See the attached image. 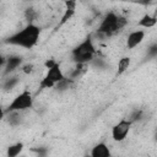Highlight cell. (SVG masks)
Returning a JSON list of instances; mask_svg holds the SVG:
<instances>
[{
    "label": "cell",
    "instance_id": "7",
    "mask_svg": "<svg viewBox=\"0 0 157 157\" xmlns=\"http://www.w3.org/2000/svg\"><path fill=\"white\" fill-rule=\"evenodd\" d=\"M76 9H77V0H65L64 1V12L61 15L60 22L58 23V27H61L65 23H67L76 13Z\"/></svg>",
    "mask_w": 157,
    "mask_h": 157
},
{
    "label": "cell",
    "instance_id": "14",
    "mask_svg": "<svg viewBox=\"0 0 157 157\" xmlns=\"http://www.w3.org/2000/svg\"><path fill=\"white\" fill-rule=\"evenodd\" d=\"M25 17L28 21V23H34L36 18H37V11L34 9H27L25 11Z\"/></svg>",
    "mask_w": 157,
    "mask_h": 157
},
{
    "label": "cell",
    "instance_id": "5",
    "mask_svg": "<svg viewBox=\"0 0 157 157\" xmlns=\"http://www.w3.org/2000/svg\"><path fill=\"white\" fill-rule=\"evenodd\" d=\"M65 78V75L60 67V64L56 61L54 65L47 69V74L44 77L39 81V88L40 90H50L54 88L60 81Z\"/></svg>",
    "mask_w": 157,
    "mask_h": 157
},
{
    "label": "cell",
    "instance_id": "16",
    "mask_svg": "<svg viewBox=\"0 0 157 157\" xmlns=\"http://www.w3.org/2000/svg\"><path fill=\"white\" fill-rule=\"evenodd\" d=\"M18 82L17 77H9L5 82H4V88H12L13 86H16Z\"/></svg>",
    "mask_w": 157,
    "mask_h": 157
},
{
    "label": "cell",
    "instance_id": "13",
    "mask_svg": "<svg viewBox=\"0 0 157 157\" xmlns=\"http://www.w3.org/2000/svg\"><path fill=\"white\" fill-rule=\"evenodd\" d=\"M23 148H25L23 142H20V141L18 142H15V144H12V145H10L7 147L6 155H7V157H17L23 151Z\"/></svg>",
    "mask_w": 157,
    "mask_h": 157
},
{
    "label": "cell",
    "instance_id": "9",
    "mask_svg": "<svg viewBox=\"0 0 157 157\" xmlns=\"http://www.w3.org/2000/svg\"><path fill=\"white\" fill-rule=\"evenodd\" d=\"M21 66H22V58L18 55H11L7 59H5V61L2 63L5 74H11L12 71H15L16 69H18Z\"/></svg>",
    "mask_w": 157,
    "mask_h": 157
},
{
    "label": "cell",
    "instance_id": "8",
    "mask_svg": "<svg viewBox=\"0 0 157 157\" xmlns=\"http://www.w3.org/2000/svg\"><path fill=\"white\" fill-rule=\"evenodd\" d=\"M145 36H146V33H145V31H142V29H135V31L130 32V33L128 34L126 42H125L126 49L132 50V49H135L136 47H139V45L144 42Z\"/></svg>",
    "mask_w": 157,
    "mask_h": 157
},
{
    "label": "cell",
    "instance_id": "12",
    "mask_svg": "<svg viewBox=\"0 0 157 157\" xmlns=\"http://www.w3.org/2000/svg\"><path fill=\"white\" fill-rule=\"evenodd\" d=\"M130 66H131V58L121 56L117 64V76H121L123 74H125L130 69Z\"/></svg>",
    "mask_w": 157,
    "mask_h": 157
},
{
    "label": "cell",
    "instance_id": "1",
    "mask_svg": "<svg viewBox=\"0 0 157 157\" xmlns=\"http://www.w3.org/2000/svg\"><path fill=\"white\" fill-rule=\"evenodd\" d=\"M40 37V27L36 23H27L22 29L11 34L7 38V43L23 49H32L37 45Z\"/></svg>",
    "mask_w": 157,
    "mask_h": 157
},
{
    "label": "cell",
    "instance_id": "3",
    "mask_svg": "<svg viewBox=\"0 0 157 157\" xmlns=\"http://www.w3.org/2000/svg\"><path fill=\"white\" fill-rule=\"evenodd\" d=\"M97 50H96L94 42L92 37L88 36L77 47L72 49L71 55H72V60L75 61V64H88L90 61L94 59Z\"/></svg>",
    "mask_w": 157,
    "mask_h": 157
},
{
    "label": "cell",
    "instance_id": "6",
    "mask_svg": "<svg viewBox=\"0 0 157 157\" xmlns=\"http://www.w3.org/2000/svg\"><path fill=\"white\" fill-rule=\"evenodd\" d=\"M132 120L131 119H120L117 124L113 125L112 128V139L115 141V142H121L124 141L130 130H131V126H132Z\"/></svg>",
    "mask_w": 157,
    "mask_h": 157
},
{
    "label": "cell",
    "instance_id": "4",
    "mask_svg": "<svg viewBox=\"0 0 157 157\" xmlns=\"http://www.w3.org/2000/svg\"><path fill=\"white\" fill-rule=\"evenodd\" d=\"M33 104H34V98H33V94L29 90H23L22 92H20L10 103L9 105L6 107V109H4V114H7V113H12V112H25V110H28L31 108H33Z\"/></svg>",
    "mask_w": 157,
    "mask_h": 157
},
{
    "label": "cell",
    "instance_id": "2",
    "mask_svg": "<svg viewBox=\"0 0 157 157\" xmlns=\"http://www.w3.org/2000/svg\"><path fill=\"white\" fill-rule=\"evenodd\" d=\"M126 25H128L126 17L117 15L113 11H109L103 17V20L98 27V33L102 36L110 37L113 34H117L119 31H121Z\"/></svg>",
    "mask_w": 157,
    "mask_h": 157
},
{
    "label": "cell",
    "instance_id": "11",
    "mask_svg": "<svg viewBox=\"0 0 157 157\" xmlns=\"http://www.w3.org/2000/svg\"><path fill=\"white\" fill-rule=\"evenodd\" d=\"M156 25H157V16L150 15V13H145L137 21V27H140V28H146V29L153 28Z\"/></svg>",
    "mask_w": 157,
    "mask_h": 157
},
{
    "label": "cell",
    "instance_id": "15",
    "mask_svg": "<svg viewBox=\"0 0 157 157\" xmlns=\"http://www.w3.org/2000/svg\"><path fill=\"white\" fill-rule=\"evenodd\" d=\"M33 70H34V65H33L32 63L22 64V66H21V71H22L23 74H26V75L32 74V72H33Z\"/></svg>",
    "mask_w": 157,
    "mask_h": 157
},
{
    "label": "cell",
    "instance_id": "10",
    "mask_svg": "<svg viewBox=\"0 0 157 157\" xmlns=\"http://www.w3.org/2000/svg\"><path fill=\"white\" fill-rule=\"evenodd\" d=\"M90 155L92 157H109L112 153L109 146L105 142H98L92 147Z\"/></svg>",
    "mask_w": 157,
    "mask_h": 157
}]
</instances>
